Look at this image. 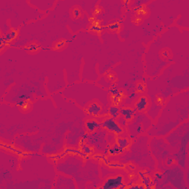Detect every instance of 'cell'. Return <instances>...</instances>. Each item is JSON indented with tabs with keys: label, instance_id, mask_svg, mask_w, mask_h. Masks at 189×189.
<instances>
[{
	"label": "cell",
	"instance_id": "cell-5",
	"mask_svg": "<svg viewBox=\"0 0 189 189\" xmlns=\"http://www.w3.org/2000/svg\"><path fill=\"white\" fill-rule=\"evenodd\" d=\"M135 109H132V107H122L120 109V114L122 117L125 118L127 121H131L134 118L136 114Z\"/></svg>",
	"mask_w": 189,
	"mask_h": 189
},
{
	"label": "cell",
	"instance_id": "cell-20",
	"mask_svg": "<svg viewBox=\"0 0 189 189\" xmlns=\"http://www.w3.org/2000/svg\"><path fill=\"white\" fill-rule=\"evenodd\" d=\"M109 166L112 167V168H123V165H120L118 163H112V164H109Z\"/></svg>",
	"mask_w": 189,
	"mask_h": 189
},
{
	"label": "cell",
	"instance_id": "cell-2",
	"mask_svg": "<svg viewBox=\"0 0 189 189\" xmlns=\"http://www.w3.org/2000/svg\"><path fill=\"white\" fill-rule=\"evenodd\" d=\"M124 185V177L123 175L118 174L114 177H109L103 184V189H118L120 188Z\"/></svg>",
	"mask_w": 189,
	"mask_h": 189
},
{
	"label": "cell",
	"instance_id": "cell-11",
	"mask_svg": "<svg viewBox=\"0 0 189 189\" xmlns=\"http://www.w3.org/2000/svg\"><path fill=\"white\" fill-rule=\"evenodd\" d=\"M109 114L112 118L117 119L118 117H120V109L116 105H112L109 109Z\"/></svg>",
	"mask_w": 189,
	"mask_h": 189
},
{
	"label": "cell",
	"instance_id": "cell-1",
	"mask_svg": "<svg viewBox=\"0 0 189 189\" xmlns=\"http://www.w3.org/2000/svg\"><path fill=\"white\" fill-rule=\"evenodd\" d=\"M101 126L105 130L114 133L116 136L120 135L124 132V129L118 123L117 120L112 118V117L106 118L101 123Z\"/></svg>",
	"mask_w": 189,
	"mask_h": 189
},
{
	"label": "cell",
	"instance_id": "cell-6",
	"mask_svg": "<svg viewBox=\"0 0 189 189\" xmlns=\"http://www.w3.org/2000/svg\"><path fill=\"white\" fill-rule=\"evenodd\" d=\"M85 126L88 133H93L101 126V123L98 121L96 119H89L86 120Z\"/></svg>",
	"mask_w": 189,
	"mask_h": 189
},
{
	"label": "cell",
	"instance_id": "cell-19",
	"mask_svg": "<svg viewBox=\"0 0 189 189\" xmlns=\"http://www.w3.org/2000/svg\"><path fill=\"white\" fill-rule=\"evenodd\" d=\"M81 14V13L80 10L78 9V8H75V9L73 11V15L75 18H79L80 17Z\"/></svg>",
	"mask_w": 189,
	"mask_h": 189
},
{
	"label": "cell",
	"instance_id": "cell-10",
	"mask_svg": "<svg viewBox=\"0 0 189 189\" xmlns=\"http://www.w3.org/2000/svg\"><path fill=\"white\" fill-rule=\"evenodd\" d=\"M18 33L19 31L17 30H13V31H10L8 33H7L5 36L3 35L4 39L7 43L11 42V41H13L16 38V36H18Z\"/></svg>",
	"mask_w": 189,
	"mask_h": 189
},
{
	"label": "cell",
	"instance_id": "cell-4",
	"mask_svg": "<svg viewBox=\"0 0 189 189\" xmlns=\"http://www.w3.org/2000/svg\"><path fill=\"white\" fill-rule=\"evenodd\" d=\"M102 111V106L100 104H99L97 102H93L89 104L87 106V109L86 110L87 113L89 115L94 116V117H98L100 115Z\"/></svg>",
	"mask_w": 189,
	"mask_h": 189
},
{
	"label": "cell",
	"instance_id": "cell-13",
	"mask_svg": "<svg viewBox=\"0 0 189 189\" xmlns=\"http://www.w3.org/2000/svg\"><path fill=\"white\" fill-rule=\"evenodd\" d=\"M41 48V46L38 45L37 44H31V45H27V46L25 47V50H27L28 52L31 53H35L37 52L38 50Z\"/></svg>",
	"mask_w": 189,
	"mask_h": 189
},
{
	"label": "cell",
	"instance_id": "cell-22",
	"mask_svg": "<svg viewBox=\"0 0 189 189\" xmlns=\"http://www.w3.org/2000/svg\"><path fill=\"white\" fill-rule=\"evenodd\" d=\"M154 177L157 179H158V180H161V179L162 178V173H160V172H156V173L154 174Z\"/></svg>",
	"mask_w": 189,
	"mask_h": 189
},
{
	"label": "cell",
	"instance_id": "cell-9",
	"mask_svg": "<svg viewBox=\"0 0 189 189\" xmlns=\"http://www.w3.org/2000/svg\"><path fill=\"white\" fill-rule=\"evenodd\" d=\"M123 152H124V150L120 148L117 143H114L112 146H111L110 148H108V153H109L110 155L112 156L118 155L120 154L123 153Z\"/></svg>",
	"mask_w": 189,
	"mask_h": 189
},
{
	"label": "cell",
	"instance_id": "cell-17",
	"mask_svg": "<svg viewBox=\"0 0 189 189\" xmlns=\"http://www.w3.org/2000/svg\"><path fill=\"white\" fill-rule=\"evenodd\" d=\"M67 42H69L67 40H63V41H58V42L56 43L55 45V49L58 50V49L62 48V47H64L65 46V45H66Z\"/></svg>",
	"mask_w": 189,
	"mask_h": 189
},
{
	"label": "cell",
	"instance_id": "cell-18",
	"mask_svg": "<svg viewBox=\"0 0 189 189\" xmlns=\"http://www.w3.org/2000/svg\"><path fill=\"white\" fill-rule=\"evenodd\" d=\"M117 121H118V123H119L120 125L121 126H126L127 124V120L125 119V118H123V117H122V116H120V117H118V118H117Z\"/></svg>",
	"mask_w": 189,
	"mask_h": 189
},
{
	"label": "cell",
	"instance_id": "cell-15",
	"mask_svg": "<svg viewBox=\"0 0 189 189\" xmlns=\"http://www.w3.org/2000/svg\"><path fill=\"white\" fill-rule=\"evenodd\" d=\"M81 147V148H82V151L83 152H84L85 154H87V155H89V154H91L93 152V148H91L90 146H89L88 145H85L84 144Z\"/></svg>",
	"mask_w": 189,
	"mask_h": 189
},
{
	"label": "cell",
	"instance_id": "cell-7",
	"mask_svg": "<svg viewBox=\"0 0 189 189\" xmlns=\"http://www.w3.org/2000/svg\"><path fill=\"white\" fill-rule=\"evenodd\" d=\"M131 141L132 140H131L130 138L118 136L115 139V143H117V144H118L120 148H123V150H125L130 146L131 143H132Z\"/></svg>",
	"mask_w": 189,
	"mask_h": 189
},
{
	"label": "cell",
	"instance_id": "cell-8",
	"mask_svg": "<svg viewBox=\"0 0 189 189\" xmlns=\"http://www.w3.org/2000/svg\"><path fill=\"white\" fill-rule=\"evenodd\" d=\"M139 175L140 176L141 182L142 185L145 186V188H151L150 186L152 184V180L150 176L148 175V172L146 171H139Z\"/></svg>",
	"mask_w": 189,
	"mask_h": 189
},
{
	"label": "cell",
	"instance_id": "cell-16",
	"mask_svg": "<svg viewBox=\"0 0 189 189\" xmlns=\"http://www.w3.org/2000/svg\"><path fill=\"white\" fill-rule=\"evenodd\" d=\"M146 89V85L144 83L140 82L137 84V87H136V90L138 93H143Z\"/></svg>",
	"mask_w": 189,
	"mask_h": 189
},
{
	"label": "cell",
	"instance_id": "cell-3",
	"mask_svg": "<svg viewBox=\"0 0 189 189\" xmlns=\"http://www.w3.org/2000/svg\"><path fill=\"white\" fill-rule=\"evenodd\" d=\"M134 106L137 112H144L148 106V100L147 97L144 95L140 97L135 102Z\"/></svg>",
	"mask_w": 189,
	"mask_h": 189
},
{
	"label": "cell",
	"instance_id": "cell-23",
	"mask_svg": "<svg viewBox=\"0 0 189 189\" xmlns=\"http://www.w3.org/2000/svg\"><path fill=\"white\" fill-rule=\"evenodd\" d=\"M136 96H137V94H136L135 93H132V94H131L130 95L128 96V98H129V99H130L131 100H134V98H136Z\"/></svg>",
	"mask_w": 189,
	"mask_h": 189
},
{
	"label": "cell",
	"instance_id": "cell-14",
	"mask_svg": "<svg viewBox=\"0 0 189 189\" xmlns=\"http://www.w3.org/2000/svg\"><path fill=\"white\" fill-rule=\"evenodd\" d=\"M104 29H106V27L100 26V25H98V24H93V25L91 26V27L89 28V30H90V31H95V32L100 33L103 30H104Z\"/></svg>",
	"mask_w": 189,
	"mask_h": 189
},
{
	"label": "cell",
	"instance_id": "cell-24",
	"mask_svg": "<svg viewBox=\"0 0 189 189\" xmlns=\"http://www.w3.org/2000/svg\"><path fill=\"white\" fill-rule=\"evenodd\" d=\"M128 167H129V168H132V169H134V168H135V166H134V165H132V164L128 165Z\"/></svg>",
	"mask_w": 189,
	"mask_h": 189
},
{
	"label": "cell",
	"instance_id": "cell-12",
	"mask_svg": "<svg viewBox=\"0 0 189 189\" xmlns=\"http://www.w3.org/2000/svg\"><path fill=\"white\" fill-rule=\"evenodd\" d=\"M120 28V21H116V22L109 24V25L106 26V29H109L112 31H118Z\"/></svg>",
	"mask_w": 189,
	"mask_h": 189
},
{
	"label": "cell",
	"instance_id": "cell-21",
	"mask_svg": "<svg viewBox=\"0 0 189 189\" xmlns=\"http://www.w3.org/2000/svg\"><path fill=\"white\" fill-rule=\"evenodd\" d=\"M174 163V159L169 158L167 160V161H166V165L168 166H171V165H173Z\"/></svg>",
	"mask_w": 189,
	"mask_h": 189
},
{
	"label": "cell",
	"instance_id": "cell-25",
	"mask_svg": "<svg viewBox=\"0 0 189 189\" xmlns=\"http://www.w3.org/2000/svg\"><path fill=\"white\" fill-rule=\"evenodd\" d=\"M130 2V1H124V3L126 4V5H127V4H128Z\"/></svg>",
	"mask_w": 189,
	"mask_h": 189
}]
</instances>
